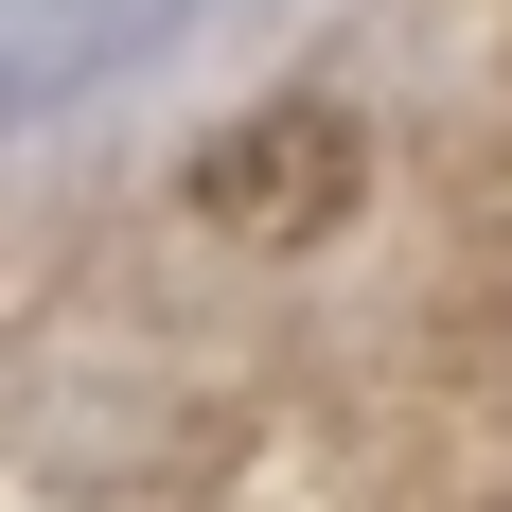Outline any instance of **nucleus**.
I'll return each mask as SVG.
<instances>
[{
  "label": "nucleus",
  "mask_w": 512,
  "mask_h": 512,
  "mask_svg": "<svg viewBox=\"0 0 512 512\" xmlns=\"http://www.w3.org/2000/svg\"><path fill=\"white\" fill-rule=\"evenodd\" d=\"M354 195H371V124H354V106H318V89L230 106V124L177 159V212H195L212 248H318Z\"/></svg>",
  "instance_id": "obj_1"
}]
</instances>
